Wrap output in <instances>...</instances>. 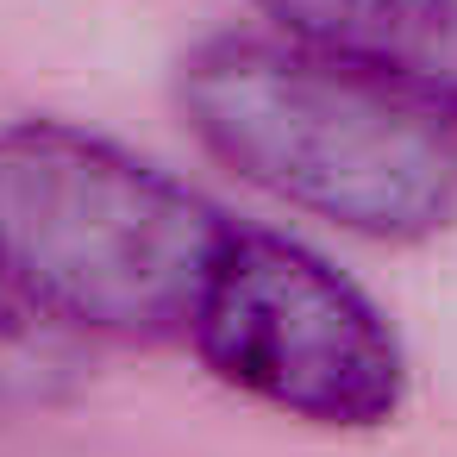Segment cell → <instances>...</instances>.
Listing matches in <instances>:
<instances>
[{"label": "cell", "instance_id": "cell-2", "mask_svg": "<svg viewBox=\"0 0 457 457\" xmlns=\"http://www.w3.org/2000/svg\"><path fill=\"white\" fill-rule=\"evenodd\" d=\"M232 220L163 163L63 126H0V295L63 338H188Z\"/></svg>", "mask_w": 457, "mask_h": 457}, {"label": "cell", "instance_id": "cell-3", "mask_svg": "<svg viewBox=\"0 0 457 457\" xmlns=\"http://www.w3.org/2000/svg\"><path fill=\"white\" fill-rule=\"evenodd\" d=\"M188 345L213 382L320 432H376L407 407V351L388 313L270 226H232Z\"/></svg>", "mask_w": 457, "mask_h": 457}, {"label": "cell", "instance_id": "cell-5", "mask_svg": "<svg viewBox=\"0 0 457 457\" xmlns=\"http://www.w3.org/2000/svg\"><path fill=\"white\" fill-rule=\"evenodd\" d=\"M76 338L51 332L20 301L0 295V407H57L76 395Z\"/></svg>", "mask_w": 457, "mask_h": 457}, {"label": "cell", "instance_id": "cell-4", "mask_svg": "<svg viewBox=\"0 0 457 457\" xmlns=\"http://www.w3.org/2000/svg\"><path fill=\"white\" fill-rule=\"evenodd\" d=\"M276 38L457 113V0H251Z\"/></svg>", "mask_w": 457, "mask_h": 457}, {"label": "cell", "instance_id": "cell-1", "mask_svg": "<svg viewBox=\"0 0 457 457\" xmlns=\"http://www.w3.org/2000/svg\"><path fill=\"white\" fill-rule=\"evenodd\" d=\"M176 107L213 163L351 238L426 245L457 220V113L382 76L226 32L182 57Z\"/></svg>", "mask_w": 457, "mask_h": 457}]
</instances>
